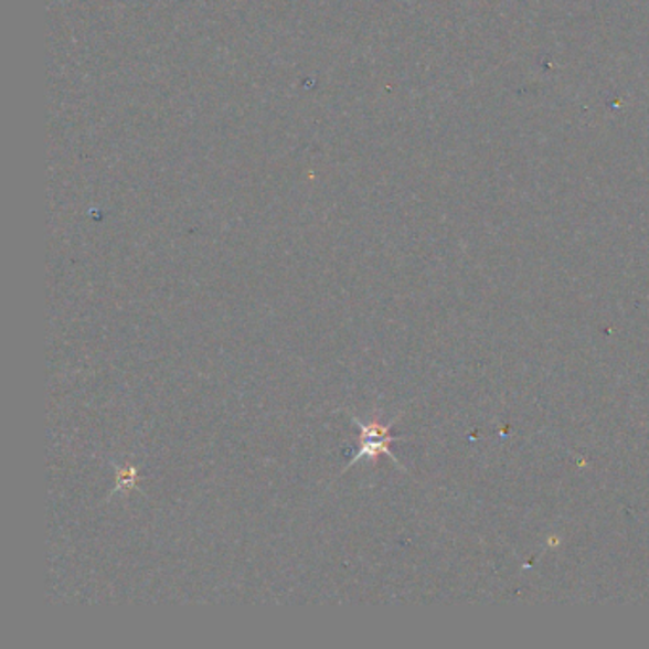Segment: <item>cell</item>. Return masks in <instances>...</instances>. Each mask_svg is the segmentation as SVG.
I'll return each mask as SVG.
<instances>
[{
	"label": "cell",
	"mask_w": 649,
	"mask_h": 649,
	"mask_svg": "<svg viewBox=\"0 0 649 649\" xmlns=\"http://www.w3.org/2000/svg\"><path fill=\"white\" fill-rule=\"evenodd\" d=\"M353 422L359 425L360 428V436H359V451H357V456L349 461V464L343 467L341 472H345V470L351 469L354 465L362 461V459H366V461H375V459H380L381 456H387L393 459L394 464L398 465L401 469L402 467L401 461L396 459L393 451H391V444L396 443V440H401V438H396V436H391V428H393V422L387 423V425H383L380 419H372V422H362L360 417L353 415Z\"/></svg>",
	"instance_id": "obj_1"
},
{
	"label": "cell",
	"mask_w": 649,
	"mask_h": 649,
	"mask_svg": "<svg viewBox=\"0 0 649 649\" xmlns=\"http://www.w3.org/2000/svg\"><path fill=\"white\" fill-rule=\"evenodd\" d=\"M115 490L111 491L113 496L117 493H130L131 490H138L139 482V470L138 467H134L131 464L115 465Z\"/></svg>",
	"instance_id": "obj_2"
}]
</instances>
